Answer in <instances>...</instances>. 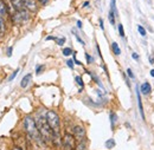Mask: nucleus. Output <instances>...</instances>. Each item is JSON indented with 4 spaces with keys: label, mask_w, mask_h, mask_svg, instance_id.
Instances as JSON below:
<instances>
[{
    "label": "nucleus",
    "mask_w": 154,
    "mask_h": 150,
    "mask_svg": "<svg viewBox=\"0 0 154 150\" xmlns=\"http://www.w3.org/2000/svg\"><path fill=\"white\" fill-rule=\"evenodd\" d=\"M24 129H25V131L27 134V136L33 142H36L38 146H46L45 142L43 141L42 136H40V132L38 130V127H37L36 121L31 116H26L24 118Z\"/></svg>",
    "instance_id": "f257e3e1"
},
{
    "label": "nucleus",
    "mask_w": 154,
    "mask_h": 150,
    "mask_svg": "<svg viewBox=\"0 0 154 150\" xmlns=\"http://www.w3.org/2000/svg\"><path fill=\"white\" fill-rule=\"evenodd\" d=\"M38 130L40 132V136L43 138V141L45 142V144H54V140H55V134L52 131L51 127L49 125L46 117L43 116H38L36 119Z\"/></svg>",
    "instance_id": "f03ea898"
},
{
    "label": "nucleus",
    "mask_w": 154,
    "mask_h": 150,
    "mask_svg": "<svg viewBox=\"0 0 154 150\" xmlns=\"http://www.w3.org/2000/svg\"><path fill=\"white\" fill-rule=\"evenodd\" d=\"M62 144H63L65 150H75V148H76V138L71 134L66 132L63 137Z\"/></svg>",
    "instance_id": "7ed1b4c3"
},
{
    "label": "nucleus",
    "mask_w": 154,
    "mask_h": 150,
    "mask_svg": "<svg viewBox=\"0 0 154 150\" xmlns=\"http://www.w3.org/2000/svg\"><path fill=\"white\" fill-rule=\"evenodd\" d=\"M30 18V14L27 12V10H24V11H14V14L12 16V20L17 24H21V22H25L27 21Z\"/></svg>",
    "instance_id": "20e7f679"
},
{
    "label": "nucleus",
    "mask_w": 154,
    "mask_h": 150,
    "mask_svg": "<svg viewBox=\"0 0 154 150\" xmlns=\"http://www.w3.org/2000/svg\"><path fill=\"white\" fill-rule=\"evenodd\" d=\"M72 134H74V137L78 142H84V140H85V130H84V128L82 125H75L72 128Z\"/></svg>",
    "instance_id": "39448f33"
},
{
    "label": "nucleus",
    "mask_w": 154,
    "mask_h": 150,
    "mask_svg": "<svg viewBox=\"0 0 154 150\" xmlns=\"http://www.w3.org/2000/svg\"><path fill=\"white\" fill-rule=\"evenodd\" d=\"M23 2H24L25 7H26V8L29 10V11L36 12V11H37V8H38V6H37V2H36V0H23Z\"/></svg>",
    "instance_id": "423d86ee"
},
{
    "label": "nucleus",
    "mask_w": 154,
    "mask_h": 150,
    "mask_svg": "<svg viewBox=\"0 0 154 150\" xmlns=\"http://www.w3.org/2000/svg\"><path fill=\"white\" fill-rule=\"evenodd\" d=\"M135 90H136V99H137V106H139V110H140V115H141L142 119H145V112H143V108H142L141 94H140V91H139V86H136Z\"/></svg>",
    "instance_id": "0eeeda50"
},
{
    "label": "nucleus",
    "mask_w": 154,
    "mask_h": 150,
    "mask_svg": "<svg viewBox=\"0 0 154 150\" xmlns=\"http://www.w3.org/2000/svg\"><path fill=\"white\" fill-rule=\"evenodd\" d=\"M11 2H12V6H13V8H14V11H24V10H27L26 7H25V5H24V2H23V0H11Z\"/></svg>",
    "instance_id": "6e6552de"
},
{
    "label": "nucleus",
    "mask_w": 154,
    "mask_h": 150,
    "mask_svg": "<svg viewBox=\"0 0 154 150\" xmlns=\"http://www.w3.org/2000/svg\"><path fill=\"white\" fill-rule=\"evenodd\" d=\"M31 80H32V75H31V74H27V75H25L24 77H23L21 82H20V86H21L23 89L27 88V86H29V84L31 83Z\"/></svg>",
    "instance_id": "1a4fd4ad"
},
{
    "label": "nucleus",
    "mask_w": 154,
    "mask_h": 150,
    "mask_svg": "<svg viewBox=\"0 0 154 150\" xmlns=\"http://www.w3.org/2000/svg\"><path fill=\"white\" fill-rule=\"evenodd\" d=\"M140 90H141V94H151V91H152V86H151V84L149 83H143L142 85H141V88H140Z\"/></svg>",
    "instance_id": "9d476101"
},
{
    "label": "nucleus",
    "mask_w": 154,
    "mask_h": 150,
    "mask_svg": "<svg viewBox=\"0 0 154 150\" xmlns=\"http://www.w3.org/2000/svg\"><path fill=\"white\" fill-rule=\"evenodd\" d=\"M7 14H8V8H7L6 4L2 0H0V17L1 18H5Z\"/></svg>",
    "instance_id": "9b49d317"
},
{
    "label": "nucleus",
    "mask_w": 154,
    "mask_h": 150,
    "mask_svg": "<svg viewBox=\"0 0 154 150\" xmlns=\"http://www.w3.org/2000/svg\"><path fill=\"white\" fill-rule=\"evenodd\" d=\"M109 118H110V125H112V128L114 129V128H115L116 122H117V115L112 111V112L109 113Z\"/></svg>",
    "instance_id": "f8f14e48"
},
{
    "label": "nucleus",
    "mask_w": 154,
    "mask_h": 150,
    "mask_svg": "<svg viewBox=\"0 0 154 150\" xmlns=\"http://www.w3.org/2000/svg\"><path fill=\"white\" fill-rule=\"evenodd\" d=\"M112 50H113V52H114V55L115 56H120L121 55V50H120V46L117 45V43H112Z\"/></svg>",
    "instance_id": "ddd939ff"
},
{
    "label": "nucleus",
    "mask_w": 154,
    "mask_h": 150,
    "mask_svg": "<svg viewBox=\"0 0 154 150\" xmlns=\"http://www.w3.org/2000/svg\"><path fill=\"white\" fill-rule=\"evenodd\" d=\"M5 31H6L5 21H4V18H1V17H0V37H1V36H4Z\"/></svg>",
    "instance_id": "4468645a"
},
{
    "label": "nucleus",
    "mask_w": 154,
    "mask_h": 150,
    "mask_svg": "<svg viewBox=\"0 0 154 150\" xmlns=\"http://www.w3.org/2000/svg\"><path fill=\"white\" fill-rule=\"evenodd\" d=\"M75 150H88L85 142H78V143L76 144V148H75Z\"/></svg>",
    "instance_id": "2eb2a0df"
},
{
    "label": "nucleus",
    "mask_w": 154,
    "mask_h": 150,
    "mask_svg": "<svg viewBox=\"0 0 154 150\" xmlns=\"http://www.w3.org/2000/svg\"><path fill=\"white\" fill-rule=\"evenodd\" d=\"M114 147H115V141H114L113 138H110V140H108V141L106 142V148L112 149V148H114Z\"/></svg>",
    "instance_id": "dca6fc26"
},
{
    "label": "nucleus",
    "mask_w": 154,
    "mask_h": 150,
    "mask_svg": "<svg viewBox=\"0 0 154 150\" xmlns=\"http://www.w3.org/2000/svg\"><path fill=\"white\" fill-rule=\"evenodd\" d=\"M115 17H116V14L112 11V10H110V11H109V21H110V24H112V25H114V24H115Z\"/></svg>",
    "instance_id": "f3484780"
},
{
    "label": "nucleus",
    "mask_w": 154,
    "mask_h": 150,
    "mask_svg": "<svg viewBox=\"0 0 154 150\" xmlns=\"http://www.w3.org/2000/svg\"><path fill=\"white\" fill-rule=\"evenodd\" d=\"M72 55V50L70 49V47H65V49H63V56L65 57H69Z\"/></svg>",
    "instance_id": "a211bd4d"
},
{
    "label": "nucleus",
    "mask_w": 154,
    "mask_h": 150,
    "mask_svg": "<svg viewBox=\"0 0 154 150\" xmlns=\"http://www.w3.org/2000/svg\"><path fill=\"white\" fill-rule=\"evenodd\" d=\"M75 80H76V83L78 84V86H79L81 89H83V86H84V83H83V79H82V77L77 76L76 78H75Z\"/></svg>",
    "instance_id": "6ab92c4d"
},
{
    "label": "nucleus",
    "mask_w": 154,
    "mask_h": 150,
    "mask_svg": "<svg viewBox=\"0 0 154 150\" xmlns=\"http://www.w3.org/2000/svg\"><path fill=\"white\" fill-rule=\"evenodd\" d=\"M137 32L142 36V37H146V30L143 28V26H141V25H139L137 26Z\"/></svg>",
    "instance_id": "aec40b11"
},
{
    "label": "nucleus",
    "mask_w": 154,
    "mask_h": 150,
    "mask_svg": "<svg viewBox=\"0 0 154 150\" xmlns=\"http://www.w3.org/2000/svg\"><path fill=\"white\" fill-rule=\"evenodd\" d=\"M110 10L115 13L117 16V10H116V4H115V0H110Z\"/></svg>",
    "instance_id": "412c9836"
},
{
    "label": "nucleus",
    "mask_w": 154,
    "mask_h": 150,
    "mask_svg": "<svg viewBox=\"0 0 154 150\" xmlns=\"http://www.w3.org/2000/svg\"><path fill=\"white\" fill-rule=\"evenodd\" d=\"M117 27H119V33H120V36L122 38H125V30H123V26L120 24Z\"/></svg>",
    "instance_id": "4be33fe9"
},
{
    "label": "nucleus",
    "mask_w": 154,
    "mask_h": 150,
    "mask_svg": "<svg viewBox=\"0 0 154 150\" xmlns=\"http://www.w3.org/2000/svg\"><path fill=\"white\" fill-rule=\"evenodd\" d=\"M56 41H57V44H58V45H60V46H62V45H63V44L65 43V38H64V37H62V38H57V39H56Z\"/></svg>",
    "instance_id": "5701e85b"
},
{
    "label": "nucleus",
    "mask_w": 154,
    "mask_h": 150,
    "mask_svg": "<svg viewBox=\"0 0 154 150\" xmlns=\"http://www.w3.org/2000/svg\"><path fill=\"white\" fill-rule=\"evenodd\" d=\"M85 58H87V62H88V64H91V63L94 62V58L90 56V55H88V53H85Z\"/></svg>",
    "instance_id": "b1692460"
},
{
    "label": "nucleus",
    "mask_w": 154,
    "mask_h": 150,
    "mask_svg": "<svg viewBox=\"0 0 154 150\" xmlns=\"http://www.w3.org/2000/svg\"><path fill=\"white\" fill-rule=\"evenodd\" d=\"M44 70V65H38L37 66V69H36V74L37 75H40V72Z\"/></svg>",
    "instance_id": "393cba45"
},
{
    "label": "nucleus",
    "mask_w": 154,
    "mask_h": 150,
    "mask_svg": "<svg viewBox=\"0 0 154 150\" xmlns=\"http://www.w3.org/2000/svg\"><path fill=\"white\" fill-rule=\"evenodd\" d=\"M18 72H19V69H17V70H16V71H14V72H13L12 75L10 76L8 80H12V79H14V78H16V76H17V74H18Z\"/></svg>",
    "instance_id": "a878e982"
},
{
    "label": "nucleus",
    "mask_w": 154,
    "mask_h": 150,
    "mask_svg": "<svg viewBox=\"0 0 154 150\" xmlns=\"http://www.w3.org/2000/svg\"><path fill=\"white\" fill-rule=\"evenodd\" d=\"M127 75H128V77H131L132 79H134L135 78V76L133 75V71H132L131 69H127Z\"/></svg>",
    "instance_id": "bb28decb"
},
{
    "label": "nucleus",
    "mask_w": 154,
    "mask_h": 150,
    "mask_svg": "<svg viewBox=\"0 0 154 150\" xmlns=\"http://www.w3.org/2000/svg\"><path fill=\"white\" fill-rule=\"evenodd\" d=\"M66 64H68V66H69L70 69H74V60H71V59H69V60L66 62Z\"/></svg>",
    "instance_id": "cd10ccee"
},
{
    "label": "nucleus",
    "mask_w": 154,
    "mask_h": 150,
    "mask_svg": "<svg viewBox=\"0 0 154 150\" xmlns=\"http://www.w3.org/2000/svg\"><path fill=\"white\" fill-rule=\"evenodd\" d=\"M132 57H133V59H134V60H139V55H137L136 52H134V53L132 55Z\"/></svg>",
    "instance_id": "c85d7f7f"
},
{
    "label": "nucleus",
    "mask_w": 154,
    "mask_h": 150,
    "mask_svg": "<svg viewBox=\"0 0 154 150\" xmlns=\"http://www.w3.org/2000/svg\"><path fill=\"white\" fill-rule=\"evenodd\" d=\"M11 55H12V46H10V47H8V50H7V56L10 57Z\"/></svg>",
    "instance_id": "c756f323"
},
{
    "label": "nucleus",
    "mask_w": 154,
    "mask_h": 150,
    "mask_svg": "<svg viewBox=\"0 0 154 150\" xmlns=\"http://www.w3.org/2000/svg\"><path fill=\"white\" fill-rule=\"evenodd\" d=\"M100 26H101V30H104V27H103V20L102 19H100Z\"/></svg>",
    "instance_id": "7c9ffc66"
},
{
    "label": "nucleus",
    "mask_w": 154,
    "mask_h": 150,
    "mask_svg": "<svg viewBox=\"0 0 154 150\" xmlns=\"http://www.w3.org/2000/svg\"><path fill=\"white\" fill-rule=\"evenodd\" d=\"M57 38L56 37H52V36H50V37H48L46 38V40H56Z\"/></svg>",
    "instance_id": "2f4dec72"
},
{
    "label": "nucleus",
    "mask_w": 154,
    "mask_h": 150,
    "mask_svg": "<svg viewBox=\"0 0 154 150\" xmlns=\"http://www.w3.org/2000/svg\"><path fill=\"white\" fill-rule=\"evenodd\" d=\"M77 26H78V28H82V22H81L79 20L77 21Z\"/></svg>",
    "instance_id": "473e14b6"
},
{
    "label": "nucleus",
    "mask_w": 154,
    "mask_h": 150,
    "mask_svg": "<svg viewBox=\"0 0 154 150\" xmlns=\"http://www.w3.org/2000/svg\"><path fill=\"white\" fill-rule=\"evenodd\" d=\"M12 150H23L21 148H19V147H13V149Z\"/></svg>",
    "instance_id": "72a5a7b5"
},
{
    "label": "nucleus",
    "mask_w": 154,
    "mask_h": 150,
    "mask_svg": "<svg viewBox=\"0 0 154 150\" xmlns=\"http://www.w3.org/2000/svg\"><path fill=\"white\" fill-rule=\"evenodd\" d=\"M151 76H152V77H154V69H153V70H151Z\"/></svg>",
    "instance_id": "f704fd0d"
},
{
    "label": "nucleus",
    "mask_w": 154,
    "mask_h": 150,
    "mask_svg": "<svg viewBox=\"0 0 154 150\" xmlns=\"http://www.w3.org/2000/svg\"><path fill=\"white\" fill-rule=\"evenodd\" d=\"M149 62H151V64H153V63H154V59H153V58H151V59H149Z\"/></svg>",
    "instance_id": "c9c22d12"
},
{
    "label": "nucleus",
    "mask_w": 154,
    "mask_h": 150,
    "mask_svg": "<svg viewBox=\"0 0 154 150\" xmlns=\"http://www.w3.org/2000/svg\"><path fill=\"white\" fill-rule=\"evenodd\" d=\"M40 1H42V0H40Z\"/></svg>",
    "instance_id": "e433bc0d"
}]
</instances>
